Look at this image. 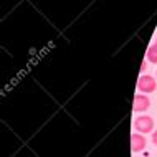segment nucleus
<instances>
[{
	"label": "nucleus",
	"instance_id": "obj_1",
	"mask_svg": "<svg viewBox=\"0 0 157 157\" xmlns=\"http://www.w3.org/2000/svg\"><path fill=\"white\" fill-rule=\"evenodd\" d=\"M134 127H136V131H139L141 134L151 132L152 127H154V119H152L151 116H141V117H137V119H136Z\"/></svg>",
	"mask_w": 157,
	"mask_h": 157
},
{
	"label": "nucleus",
	"instance_id": "obj_2",
	"mask_svg": "<svg viewBox=\"0 0 157 157\" xmlns=\"http://www.w3.org/2000/svg\"><path fill=\"white\" fill-rule=\"evenodd\" d=\"M155 88H157V83H155V79L152 78V76L146 75V76H141V78H139V81H137V90L139 91H142V93H154Z\"/></svg>",
	"mask_w": 157,
	"mask_h": 157
},
{
	"label": "nucleus",
	"instance_id": "obj_3",
	"mask_svg": "<svg viewBox=\"0 0 157 157\" xmlns=\"http://www.w3.org/2000/svg\"><path fill=\"white\" fill-rule=\"evenodd\" d=\"M149 106H151V99L147 98L146 94H136L134 96V104H132V109L136 113H142V111H146V109H149Z\"/></svg>",
	"mask_w": 157,
	"mask_h": 157
},
{
	"label": "nucleus",
	"instance_id": "obj_4",
	"mask_svg": "<svg viewBox=\"0 0 157 157\" xmlns=\"http://www.w3.org/2000/svg\"><path fill=\"white\" fill-rule=\"evenodd\" d=\"M131 149L134 152H141L146 149V137L141 132H134L131 136Z\"/></svg>",
	"mask_w": 157,
	"mask_h": 157
},
{
	"label": "nucleus",
	"instance_id": "obj_5",
	"mask_svg": "<svg viewBox=\"0 0 157 157\" xmlns=\"http://www.w3.org/2000/svg\"><path fill=\"white\" fill-rule=\"evenodd\" d=\"M147 60L151 63H157V43L149 46V50H147Z\"/></svg>",
	"mask_w": 157,
	"mask_h": 157
},
{
	"label": "nucleus",
	"instance_id": "obj_6",
	"mask_svg": "<svg viewBox=\"0 0 157 157\" xmlns=\"http://www.w3.org/2000/svg\"><path fill=\"white\" fill-rule=\"evenodd\" d=\"M152 141H154V144H155V146H157V131H155V132H154V136H152Z\"/></svg>",
	"mask_w": 157,
	"mask_h": 157
},
{
	"label": "nucleus",
	"instance_id": "obj_7",
	"mask_svg": "<svg viewBox=\"0 0 157 157\" xmlns=\"http://www.w3.org/2000/svg\"><path fill=\"white\" fill-rule=\"evenodd\" d=\"M155 43H157V41H155Z\"/></svg>",
	"mask_w": 157,
	"mask_h": 157
}]
</instances>
